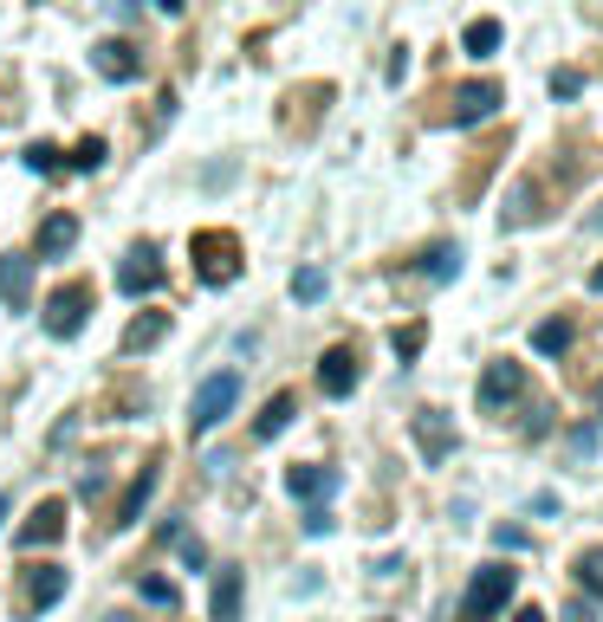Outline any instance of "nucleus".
Segmentation results:
<instances>
[{
  "label": "nucleus",
  "mask_w": 603,
  "mask_h": 622,
  "mask_svg": "<svg viewBox=\"0 0 603 622\" xmlns=\"http://www.w3.org/2000/svg\"><path fill=\"white\" fill-rule=\"evenodd\" d=\"M513 590H520V571H513V564H481L474 584H467V596H461V616H467V622H493L506 603H513Z\"/></svg>",
  "instance_id": "obj_1"
},
{
  "label": "nucleus",
  "mask_w": 603,
  "mask_h": 622,
  "mask_svg": "<svg viewBox=\"0 0 603 622\" xmlns=\"http://www.w3.org/2000/svg\"><path fill=\"white\" fill-rule=\"evenodd\" d=\"M189 247H195V273H201V286H234V279H240V240H234V234L201 227Z\"/></svg>",
  "instance_id": "obj_2"
},
{
  "label": "nucleus",
  "mask_w": 603,
  "mask_h": 622,
  "mask_svg": "<svg viewBox=\"0 0 603 622\" xmlns=\"http://www.w3.org/2000/svg\"><path fill=\"white\" fill-rule=\"evenodd\" d=\"M234 403H240V369H215V376L195 389V403H189V435H215Z\"/></svg>",
  "instance_id": "obj_3"
},
{
  "label": "nucleus",
  "mask_w": 603,
  "mask_h": 622,
  "mask_svg": "<svg viewBox=\"0 0 603 622\" xmlns=\"http://www.w3.org/2000/svg\"><path fill=\"white\" fill-rule=\"evenodd\" d=\"M85 318H91V286L85 279H72V286H59V293L46 298V337H78L85 330Z\"/></svg>",
  "instance_id": "obj_4"
},
{
  "label": "nucleus",
  "mask_w": 603,
  "mask_h": 622,
  "mask_svg": "<svg viewBox=\"0 0 603 622\" xmlns=\"http://www.w3.org/2000/svg\"><path fill=\"white\" fill-rule=\"evenodd\" d=\"M162 254H156L150 240H137L130 254H123V266H117V293H130V298H150L156 286H162Z\"/></svg>",
  "instance_id": "obj_5"
},
{
  "label": "nucleus",
  "mask_w": 603,
  "mask_h": 622,
  "mask_svg": "<svg viewBox=\"0 0 603 622\" xmlns=\"http://www.w3.org/2000/svg\"><path fill=\"white\" fill-rule=\"evenodd\" d=\"M66 596V564H33L20 571V616H46Z\"/></svg>",
  "instance_id": "obj_6"
},
{
  "label": "nucleus",
  "mask_w": 603,
  "mask_h": 622,
  "mask_svg": "<svg viewBox=\"0 0 603 622\" xmlns=\"http://www.w3.org/2000/svg\"><path fill=\"white\" fill-rule=\"evenodd\" d=\"M409 435H415V447H422V461H428V467H442L454 447H461V435H454V422L442 415V408H422Z\"/></svg>",
  "instance_id": "obj_7"
},
{
  "label": "nucleus",
  "mask_w": 603,
  "mask_h": 622,
  "mask_svg": "<svg viewBox=\"0 0 603 622\" xmlns=\"http://www.w3.org/2000/svg\"><path fill=\"white\" fill-rule=\"evenodd\" d=\"M520 396H526V369H520V364L500 357V364L481 369V408H487V415H500V408L520 403Z\"/></svg>",
  "instance_id": "obj_8"
},
{
  "label": "nucleus",
  "mask_w": 603,
  "mask_h": 622,
  "mask_svg": "<svg viewBox=\"0 0 603 622\" xmlns=\"http://www.w3.org/2000/svg\"><path fill=\"white\" fill-rule=\"evenodd\" d=\"M500 98H506V91H500L493 78H481V85H461V91H454V105H448V124H454V130H467V124L493 117V110H500Z\"/></svg>",
  "instance_id": "obj_9"
},
{
  "label": "nucleus",
  "mask_w": 603,
  "mask_h": 622,
  "mask_svg": "<svg viewBox=\"0 0 603 622\" xmlns=\"http://www.w3.org/2000/svg\"><path fill=\"white\" fill-rule=\"evenodd\" d=\"M33 266H39L33 254H0V305L20 312V305L33 298Z\"/></svg>",
  "instance_id": "obj_10"
},
{
  "label": "nucleus",
  "mask_w": 603,
  "mask_h": 622,
  "mask_svg": "<svg viewBox=\"0 0 603 622\" xmlns=\"http://www.w3.org/2000/svg\"><path fill=\"white\" fill-rule=\"evenodd\" d=\"M91 72H98V78H117V85H130V78L144 72V59H137V46L105 39V46H91Z\"/></svg>",
  "instance_id": "obj_11"
},
{
  "label": "nucleus",
  "mask_w": 603,
  "mask_h": 622,
  "mask_svg": "<svg viewBox=\"0 0 603 622\" xmlns=\"http://www.w3.org/2000/svg\"><path fill=\"white\" fill-rule=\"evenodd\" d=\"M66 532V500H39L33 519L20 525V551H39V545H52Z\"/></svg>",
  "instance_id": "obj_12"
},
{
  "label": "nucleus",
  "mask_w": 603,
  "mask_h": 622,
  "mask_svg": "<svg viewBox=\"0 0 603 622\" xmlns=\"http://www.w3.org/2000/svg\"><path fill=\"white\" fill-rule=\"evenodd\" d=\"M72 247H78V220L72 215H46V220H39L33 259H66Z\"/></svg>",
  "instance_id": "obj_13"
},
{
  "label": "nucleus",
  "mask_w": 603,
  "mask_h": 622,
  "mask_svg": "<svg viewBox=\"0 0 603 622\" xmlns=\"http://www.w3.org/2000/svg\"><path fill=\"white\" fill-rule=\"evenodd\" d=\"M240 596H247V577H240V564H221V577H215V596H208V616H215V622H240Z\"/></svg>",
  "instance_id": "obj_14"
},
{
  "label": "nucleus",
  "mask_w": 603,
  "mask_h": 622,
  "mask_svg": "<svg viewBox=\"0 0 603 622\" xmlns=\"http://www.w3.org/2000/svg\"><path fill=\"white\" fill-rule=\"evenodd\" d=\"M318 389H325V396H350V389H357V357H350L344 344L318 357Z\"/></svg>",
  "instance_id": "obj_15"
},
{
  "label": "nucleus",
  "mask_w": 603,
  "mask_h": 622,
  "mask_svg": "<svg viewBox=\"0 0 603 622\" xmlns=\"http://www.w3.org/2000/svg\"><path fill=\"white\" fill-rule=\"evenodd\" d=\"M156 474H162V461H144V467H137L130 493L117 500V525H137V519H144V506H150V493H156Z\"/></svg>",
  "instance_id": "obj_16"
},
{
  "label": "nucleus",
  "mask_w": 603,
  "mask_h": 622,
  "mask_svg": "<svg viewBox=\"0 0 603 622\" xmlns=\"http://www.w3.org/2000/svg\"><path fill=\"white\" fill-rule=\"evenodd\" d=\"M162 337H169V312H144V318H130V330H123L117 351H123V357H144V351L162 344Z\"/></svg>",
  "instance_id": "obj_17"
},
{
  "label": "nucleus",
  "mask_w": 603,
  "mask_h": 622,
  "mask_svg": "<svg viewBox=\"0 0 603 622\" xmlns=\"http://www.w3.org/2000/svg\"><path fill=\"white\" fill-rule=\"evenodd\" d=\"M286 486H293L299 500H318V493L332 500V493H338V474H332V467H312V461H299V467H286Z\"/></svg>",
  "instance_id": "obj_18"
},
{
  "label": "nucleus",
  "mask_w": 603,
  "mask_h": 622,
  "mask_svg": "<svg viewBox=\"0 0 603 622\" xmlns=\"http://www.w3.org/2000/svg\"><path fill=\"white\" fill-rule=\"evenodd\" d=\"M293 408H299V396H293V389H279V396H273V403L260 408V422H254V435H260V441L286 435V428H293Z\"/></svg>",
  "instance_id": "obj_19"
},
{
  "label": "nucleus",
  "mask_w": 603,
  "mask_h": 622,
  "mask_svg": "<svg viewBox=\"0 0 603 622\" xmlns=\"http://www.w3.org/2000/svg\"><path fill=\"white\" fill-rule=\"evenodd\" d=\"M571 337H577V325H571V318H545V325L532 330V351H538V357H565Z\"/></svg>",
  "instance_id": "obj_20"
},
{
  "label": "nucleus",
  "mask_w": 603,
  "mask_h": 622,
  "mask_svg": "<svg viewBox=\"0 0 603 622\" xmlns=\"http://www.w3.org/2000/svg\"><path fill=\"white\" fill-rule=\"evenodd\" d=\"M500 39H506V27H500V20H474V27L461 33V46H467L474 59H487V52H500Z\"/></svg>",
  "instance_id": "obj_21"
},
{
  "label": "nucleus",
  "mask_w": 603,
  "mask_h": 622,
  "mask_svg": "<svg viewBox=\"0 0 603 622\" xmlns=\"http://www.w3.org/2000/svg\"><path fill=\"white\" fill-rule=\"evenodd\" d=\"M571 571H577V590H584V596H603V545L577 551V564H571Z\"/></svg>",
  "instance_id": "obj_22"
},
{
  "label": "nucleus",
  "mask_w": 603,
  "mask_h": 622,
  "mask_svg": "<svg viewBox=\"0 0 603 622\" xmlns=\"http://www.w3.org/2000/svg\"><path fill=\"white\" fill-rule=\"evenodd\" d=\"M162 539H176V551H182V564H189V571L208 564V551H201V539H195L189 525H176V519H169V525H162Z\"/></svg>",
  "instance_id": "obj_23"
},
{
  "label": "nucleus",
  "mask_w": 603,
  "mask_h": 622,
  "mask_svg": "<svg viewBox=\"0 0 603 622\" xmlns=\"http://www.w3.org/2000/svg\"><path fill=\"white\" fill-rule=\"evenodd\" d=\"M422 273H428L435 286H448L454 273H461V247H435V254L422 259Z\"/></svg>",
  "instance_id": "obj_24"
},
{
  "label": "nucleus",
  "mask_w": 603,
  "mask_h": 622,
  "mask_svg": "<svg viewBox=\"0 0 603 622\" xmlns=\"http://www.w3.org/2000/svg\"><path fill=\"white\" fill-rule=\"evenodd\" d=\"M293 298H299V305H318V298H325V273H318V266H299V273H293Z\"/></svg>",
  "instance_id": "obj_25"
},
{
  "label": "nucleus",
  "mask_w": 603,
  "mask_h": 622,
  "mask_svg": "<svg viewBox=\"0 0 603 622\" xmlns=\"http://www.w3.org/2000/svg\"><path fill=\"white\" fill-rule=\"evenodd\" d=\"M27 169H39V176H59V169H66V156H59L52 144H27Z\"/></svg>",
  "instance_id": "obj_26"
},
{
  "label": "nucleus",
  "mask_w": 603,
  "mask_h": 622,
  "mask_svg": "<svg viewBox=\"0 0 603 622\" xmlns=\"http://www.w3.org/2000/svg\"><path fill=\"white\" fill-rule=\"evenodd\" d=\"M98 162H105V137H78L72 169H98Z\"/></svg>",
  "instance_id": "obj_27"
},
{
  "label": "nucleus",
  "mask_w": 603,
  "mask_h": 622,
  "mask_svg": "<svg viewBox=\"0 0 603 622\" xmlns=\"http://www.w3.org/2000/svg\"><path fill=\"white\" fill-rule=\"evenodd\" d=\"M389 344H396V357H403V364H409V357H422V325H396V337H389Z\"/></svg>",
  "instance_id": "obj_28"
},
{
  "label": "nucleus",
  "mask_w": 603,
  "mask_h": 622,
  "mask_svg": "<svg viewBox=\"0 0 603 622\" xmlns=\"http://www.w3.org/2000/svg\"><path fill=\"white\" fill-rule=\"evenodd\" d=\"M144 590V603H162V610H176V584H162V577H137Z\"/></svg>",
  "instance_id": "obj_29"
},
{
  "label": "nucleus",
  "mask_w": 603,
  "mask_h": 622,
  "mask_svg": "<svg viewBox=\"0 0 603 622\" xmlns=\"http://www.w3.org/2000/svg\"><path fill=\"white\" fill-rule=\"evenodd\" d=\"M577 91H584V72L558 66V72H552V98H577Z\"/></svg>",
  "instance_id": "obj_30"
},
{
  "label": "nucleus",
  "mask_w": 603,
  "mask_h": 622,
  "mask_svg": "<svg viewBox=\"0 0 603 622\" xmlns=\"http://www.w3.org/2000/svg\"><path fill=\"white\" fill-rule=\"evenodd\" d=\"M318 532H332V519H325V506H312V513H305V539H318Z\"/></svg>",
  "instance_id": "obj_31"
},
{
  "label": "nucleus",
  "mask_w": 603,
  "mask_h": 622,
  "mask_svg": "<svg viewBox=\"0 0 603 622\" xmlns=\"http://www.w3.org/2000/svg\"><path fill=\"white\" fill-rule=\"evenodd\" d=\"M565 622H597V610H591V603L577 596V603H571V610H565Z\"/></svg>",
  "instance_id": "obj_32"
},
{
  "label": "nucleus",
  "mask_w": 603,
  "mask_h": 622,
  "mask_svg": "<svg viewBox=\"0 0 603 622\" xmlns=\"http://www.w3.org/2000/svg\"><path fill=\"white\" fill-rule=\"evenodd\" d=\"M156 13H169V20H176V13H189V0H156Z\"/></svg>",
  "instance_id": "obj_33"
},
{
  "label": "nucleus",
  "mask_w": 603,
  "mask_h": 622,
  "mask_svg": "<svg viewBox=\"0 0 603 622\" xmlns=\"http://www.w3.org/2000/svg\"><path fill=\"white\" fill-rule=\"evenodd\" d=\"M513 622H545V610H538V603H526V610H513Z\"/></svg>",
  "instance_id": "obj_34"
},
{
  "label": "nucleus",
  "mask_w": 603,
  "mask_h": 622,
  "mask_svg": "<svg viewBox=\"0 0 603 622\" xmlns=\"http://www.w3.org/2000/svg\"><path fill=\"white\" fill-rule=\"evenodd\" d=\"M584 227H591V234H603V208H591V215H584Z\"/></svg>",
  "instance_id": "obj_35"
},
{
  "label": "nucleus",
  "mask_w": 603,
  "mask_h": 622,
  "mask_svg": "<svg viewBox=\"0 0 603 622\" xmlns=\"http://www.w3.org/2000/svg\"><path fill=\"white\" fill-rule=\"evenodd\" d=\"M117 7V20H130V13H137V0H111Z\"/></svg>",
  "instance_id": "obj_36"
},
{
  "label": "nucleus",
  "mask_w": 603,
  "mask_h": 622,
  "mask_svg": "<svg viewBox=\"0 0 603 622\" xmlns=\"http://www.w3.org/2000/svg\"><path fill=\"white\" fill-rule=\"evenodd\" d=\"M591 293H603V266H597V273H591Z\"/></svg>",
  "instance_id": "obj_37"
},
{
  "label": "nucleus",
  "mask_w": 603,
  "mask_h": 622,
  "mask_svg": "<svg viewBox=\"0 0 603 622\" xmlns=\"http://www.w3.org/2000/svg\"><path fill=\"white\" fill-rule=\"evenodd\" d=\"M597 415H603V383H597Z\"/></svg>",
  "instance_id": "obj_38"
},
{
  "label": "nucleus",
  "mask_w": 603,
  "mask_h": 622,
  "mask_svg": "<svg viewBox=\"0 0 603 622\" xmlns=\"http://www.w3.org/2000/svg\"><path fill=\"white\" fill-rule=\"evenodd\" d=\"M0 519H7V493H0Z\"/></svg>",
  "instance_id": "obj_39"
},
{
  "label": "nucleus",
  "mask_w": 603,
  "mask_h": 622,
  "mask_svg": "<svg viewBox=\"0 0 603 622\" xmlns=\"http://www.w3.org/2000/svg\"><path fill=\"white\" fill-rule=\"evenodd\" d=\"M105 622H130V616H105Z\"/></svg>",
  "instance_id": "obj_40"
},
{
  "label": "nucleus",
  "mask_w": 603,
  "mask_h": 622,
  "mask_svg": "<svg viewBox=\"0 0 603 622\" xmlns=\"http://www.w3.org/2000/svg\"><path fill=\"white\" fill-rule=\"evenodd\" d=\"M377 622H389V616H377Z\"/></svg>",
  "instance_id": "obj_41"
}]
</instances>
